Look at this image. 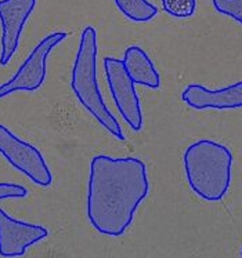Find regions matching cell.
<instances>
[{"label": "cell", "mask_w": 242, "mask_h": 258, "mask_svg": "<svg viewBox=\"0 0 242 258\" xmlns=\"http://www.w3.org/2000/svg\"><path fill=\"white\" fill-rule=\"evenodd\" d=\"M147 167L140 159L97 155L90 163L87 218L95 231L121 236L148 195Z\"/></svg>", "instance_id": "6da1fadb"}, {"label": "cell", "mask_w": 242, "mask_h": 258, "mask_svg": "<svg viewBox=\"0 0 242 258\" xmlns=\"http://www.w3.org/2000/svg\"><path fill=\"white\" fill-rule=\"evenodd\" d=\"M185 177L191 189L206 202L221 201L231 182L232 155L215 141L200 140L185 149Z\"/></svg>", "instance_id": "7a4b0ae2"}, {"label": "cell", "mask_w": 242, "mask_h": 258, "mask_svg": "<svg viewBox=\"0 0 242 258\" xmlns=\"http://www.w3.org/2000/svg\"><path fill=\"white\" fill-rule=\"evenodd\" d=\"M97 35L93 27H86L80 35V43L75 58L71 89L80 104L95 117V120L119 141L125 140L119 123L107 108L97 83Z\"/></svg>", "instance_id": "3957f363"}, {"label": "cell", "mask_w": 242, "mask_h": 258, "mask_svg": "<svg viewBox=\"0 0 242 258\" xmlns=\"http://www.w3.org/2000/svg\"><path fill=\"white\" fill-rule=\"evenodd\" d=\"M0 153L14 169L39 186H49L53 182L52 171L39 149L22 141L3 124H0Z\"/></svg>", "instance_id": "277c9868"}, {"label": "cell", "mask_w": 242, "mask_h": 258, "mask_svg": "<svg viewBox=\"0 0 242 258\" xmlns=\"http://www.w3.org/2000/svg\"><path fill=\"white\" fill-rule=\"evenodd\" d=\"M65 37V32H54L43 37L17 71V74L9 82L0 86V100L16 91H35L40 89L46 79V62L49 54Z\"/></svg>", "instance_id": "5b68a950"}, {"label": "cell", "mask_w": 242, "mask_h": 258, "mask_svg": "<svg viewBox=\"0 0 242 258\" xmlns=\"http://www.w3.org/2000/svg\"><path fill=\"white\" fill-rule=\"evenodd\" d=\"M104 71L111 94L118 111L132 130L138 132L142 127V112L137 97L134 82L127 74L126 67L121 59L114 57L104 58Z\"/></svg>", "instance_id": "8992f818"}, {"label": "cell", "mask_w": 242, "mask_h": 258, "mask_svg": "<svg viewBox=\"0 0 242 258\" xmlns=\"http://www.w3.org/2000/svg\"><path fill=\"white\" fill-rule=\"evenodd\" d=\"M36 0H0L2 51L0 65H7L16 54L22 29L35 9Z\"/></svg>", "instance_id": "52a82bcc"}, {"label": "cell", "mask_w": 242, "mask_h": 258, "mask_svg": "<svg viewBox=\"0 0 242 258\" xmlns=\"http://www.w3.org/2000/svg\"><path fill=\"white\" fill-rule=\"evenodd\" d=\"M49 236L44 227L18 221L0 209V255L20 257L28 247Z\"/></svg>", "instance_id": "ba28073f"}, {"label": "cell", "mask_w": 242, "mask_h": 258, "mask_svg": "<svg viewBox=\"0 0 242 258\" xmlns=\"http://www.w3.org/2000/svg\"><path fill=\"white\" fill-rule=\"evenodd\" d=\"M181 100L194 109H235L242 108V82L219 90L189 85L181 93Z\"/></svg>", "instance_id": "9c48e42d"}, {"label": "cell", "mask_w": 242, "mask_h": 258, "mask_svg": "<svg viewBox=\"0 0 242 258\" xmlns=\"http://www.w3.org/2000/svg\"><path fill=\"white\" fill-rule=\"evenodd\" d=\"M123 63L134 83L147 86L150 89H159L161 78L158 71L155 69L153 61L142 48L137 46L127 48L125 51Z\"/></svg>", "instance_id": "30bf717a"}, {"label": "cell", "mask_w": 242, "mask_h": 258, "mask_svg": "<svg viewBox=\"0 0 242 258\" xmlns=\"http://www.w3.org/2000/svg\"><path fill=\"white\" fill-rule=\"evenodd\" d=\"M122 14L134 22L151 21L157 16V7L148 0H114Z\"/></svg>", "instance_id": "8fae6325"}, {"label": "cell", "mask_w": 242, "mask_h": 258, "mask_svg": "<svg viewBox=\"0 0 242 258\" xmlns=\"http://www.w3.org/2000/svg\"><path fill=\"white\" fill-rule=\"evenodd\" d=\"M163 10L176 18H188L195 13L197 0H162Z\"/></svg>", "instance_id": "7c38bea8"}, {"label": "cell", "mask_w": 242, "mask_h": 258, "mask_svg": "<svg viewBox=\"0 0 242 258\" xmlns=\"http://www.w3.org/2000/svg\"><path fill=\"white\" fill-rule=\"evenodd\" d=\"M217 13L234 18L242 24V0H212Z\"/></svg>", "instance_id": "4fadbf2b"}, {"label": "cell", "mask_w": 242, "mask_h": 258, "mask_svg": "<svg viewBox=\"0 0 242 258\" xmlns=\"http://www.w3.org/2000/svg\"><path fill=\"white\" fill-rule=\"evenodd\" d=\"M27 195V188L22 185L9 184V182L0 184V201H3V199H20V198H25Z\"/></svg>", "instance_id": "5bb4252c"}, {"label": "cell", "mask_w": 242, "mask_h": 258, "mask_svg": "<svg viewBox=\"0 0 242 258\" xmlns=\"http://www.w3.org/2000/svg\"><path fill=\"white\" fill-rule=\"evenodd\" d=\"M241 255H242V251H241Z\"/></svg>", "instance_id": "9a60e30c"}]
</instances>
